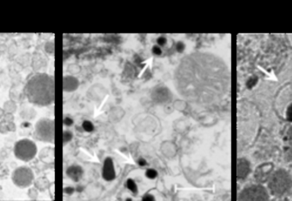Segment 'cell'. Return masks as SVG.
<instances>
[{
	"mask_svg": "<svg viewBox=\"0 0 292 201\" xmlns=\"http://www.w3.org/2000/svg\"><path fill=\"white\" fill-rule=\"evenodd\" d=\"M268 192L262 185H251L244 188L239 196V201H266Z\"/></svg>",
	"mask_w": 292,
	"mask_h": 201,
	"instance_id": "5b68a950",
	"label": "cell"
},
{
	"mask_svg": "<svg viewBox=\"0 0 292 201\" xmlns=\"http://www.w3.org/2000/svg\"><path fill=\"white\" fill-rule=\"evenodd\" d=\"M157 43L159 46H164L165 43H166V38L165 37H159V38L158 40H157Z\"/></svg>",
	"mask_w": 292,
	"mask_h": 201,
	"instance_id": "7402d4cb",
	"label": "cell"
},
{
	"mask_svg": "<svg viewBox=\"0 0 292 201\" xmlns=\"http://www.w3.org/2000/svg\"><path fill=\"white\" fill-rule=\"evenodd\" d=\"M286 118L289 122H292V103L290 104L286 111Z\"/></svg>",
	"mask_w": 292,
	"mask_h": 201,
	"instance_id": "e0dca14e",
	"label": "cell"
},
{
	"mask_svg": "<svg viewBox=\"0 0 292 201\" xmlns=\"http://www.w3.org/2000/svg\"><path fill=\"white\" fill-rule=\"evenodd\" d=\"M14 152L18 159L28 162L35 157L37 153V147L34 141L24 139L17 141L15 145Z\"/></svg>",
	"mask_w": 292,
	"mask_h": 201,
	"instance_id": "277c9868",
	"label": "cell"
},
{
	"mask_svg": "<svg viewBox=\"0 0 292 201\" xmlns=\"http://www.w3.org/2000/svg\"><path fill=\"white\" fill-rule=\"evenodd\" d=\"M250 172V164L246 158H239L238 161V178L245 179Z\"/></svg>",
	"mask_w": 292,
	"mask_h": 201,
	"instance_id": "9c48e42d",
	"label": "cell"
},
{
	"mask_svg": "<svg viewBox=\"0 0 292 201\" xmlns=\"http://www.w3.org/2000/svg\"><path fill=\"white\" fill-rule=\"evenodd\" d=\"M78 87V80L72 76H66L64 79V89L65 91H73Z\"/></svg>",
	"mask_w": 292,
	"mask_h": 201,
	"instance_id": "4fadbf2b",
	"label": "cell"
},
{
	"mask_svg": "<svg viewBox=\"0 0 292 201\" xmlns=\"http://www.w3.org/2000/svg\"><path fill=\"white\" fill-rule=\"evenodd\" d=\"M185 44L183 43V42H178L177 44V50L179 51V52H182V51H184L185 50Z\"/></svg>",
	"mask_w": 292,
	"mask_h": 201,
	"instance_id": "d6986e66",
	"label": "cell"
},
{
	"mask_svg": "<svg viewBox=\"0 0 292 201\" xmlns=\"http://www.w3.org/2000/svg\"><path fill=\"white\" fill-rule=\"evenodd\" d=\"M170 99H171V93L167 88L165 87H159L153 93V100L158 103H164L170 100Z\"/></svg>",
	"mask_w": 292,
	"mask_h": 201,
	"instance_id": "8fae6325",
	"label": "cell"
},
{
	"mask_svg": "<svg viewBox=\"0 0 292 201\" xmlns=\"http://www.w3.org/2000/svg\"><path fill=\"white\" fill-rule=\"evenodd\" d=\"M268 188L275 196H283L292 188V178L285 170H278L272 173L268 180Z\"/></svg>",
	"mask_w": 292,
	"mask_h": 201,
	"instance_id": "3957f363",
	"label": "cell"
},
{
	"mask_svg": "<svg viewBox=\"0 0 292 201\" xmlns=\"http://www.w3.org/2000/svg\"><path fill=\"white\" fill-rule=\"evenodd\" d=\"M273 168H274V166L271 163L260 165L255 171V176L256 181L261 182V183H264L265 181H268L269 179L272 175Z\"/></svg>",
	"mask_w": 292,
	"mask_h": 201,
	"instance_id": "ba28073f",
	"label": "cell"
},
{
	"mask_svg": "<svg viewBox=\"0 0 292 201\" xmlns=\"http://www.w3.org/2000/svg\"><path fill=\"white\" fill-rule=\"evenodd\" d=\"M142 201H155V198H154V196H152L151 195H146L144 197H143V199H142Z\"/></svg>",
	"mask_w": 292,
	"mask_h": 201,
	"instance_id": "603a6c76",
	"label": "cell"
},
{
	"mask_svg": "<svg viewBox=\"0 0 292 201\" xmlns=\"http://www.w3.org/2000/svg\"><path fill=\"white\" fill-rule=\"evenodd\" d=\"M82 127H83L84 130L89 132V133L94 130V124H92L89 121H85L82 124Z\"/></svg>",
	"mask_w": 292,
	"mask_h": 201,
	"instance_id": "9a60e30c",
	"label": "cell"
},
{
	"mask_svg": "<svg viewBox=\"0 0 292 201\" xmlns=\"http://www.w3.org/2000/svg\"><path fill=\"white\" fill-rule=\"evenodd\" d=\"M35 137L45 142H54V122L51 119H41L35 126Z\"/></svg>",
	"mask_w": 292,
	"mask_h": 201,
	"instance_id": "8992f818",
	"label": "cell"
},
{
	"mask_svg": "<svg viewBox=\"0 0 292 201\" xmlns=\"http://www.w3.org/2000/svg\"><path fill=\"white\" fill-rule=\"evenodd\" d=\"M27 100L32 104L47 106L54 101V78L52 75L39 73L31 76L24 88Z\"/></svg>",
	"mask_w": 292,
	"mask_h": 201,
	"instance_id": "7a4b0ae2",
	"label": "cell"
},
{
	"mask_svg": "<svg viewBox=\"0 0 292 201\" xmlns=\"http://www.w3.org/2000/svg\"><path fill=\"white\" fill-rule=\"evenodd\" d=\"M138 164L140 166H145L147 164V161L145 160L144 158H140L138 160Z\"/></svg>",
	"mask_w": 292,
	"mask_h": 201,
	"instance_id": "d4e9b609",
	"label": "cell"
},
{
	"mask_svg": "<svg viewBox=\"0 0 292 201\" xmlns=\"http://www.w3.org/2000/svg\"><path fill=\"white\" fill-rule=\"evenodd\" d=\"M65 192H66L67 194H69V195H71V194H72V193L74 192V189L72 188H68L65 189Z\"/></svg>",
	"mask_w": 292,
	"mask_h": 201,
	"instance_id": "484cf974",
	"label": "cell"
},
{
	"mask_svg": "<svg viewBox=\"0 0 292 201\" xmlns=\"http://www.w3.org/2000/svg\"><path fill=\"white\" fill-rule=\"evenodd\" d=\"M73 124V120L70 118H66L64 119V124L67 126H71V124Z\"/></svg>",
	"mask_w": 292,
	"mask_h": 201,
	"instance_id": "cb8c5ba5",
	"label": "cell"
},
{
	"mask_svg": "<svg viewBox=\"0 0 292 201\" xmlns=\"http://www.w3.org/2000/svg\"><path fill=\"white\" fill-rule=\"evenodd\" d=\"M287 138H288L290 143L292 145V126H291L287 131Z\"/></svg>",
	"mask_w": 292,
	"mask_h": 201,
	"instance_id": "44dd1931",
	"label": "cell"
},
{
	"mask_svg": "<svg viewBox=\"0 0 292 201\" xmlns=\"http://www.w3.org/2000/svg\"><path fill=\"white\" fill-rule=\"evenodd\" d=\"M157 176H158V172L155 170H153V169L148 170L146 172V176L149 178V179H155V178L157 177Z\"/></svg>",
	"mask_w": 292,
	"mask_h": 201,
	"instance_id": "2e32d148",
	"label": "cell"
},
{
	"mask_svg": "<svg viewBox=\"0 0 292 201\" xmlns=\"http://www.w3.org/2000/svg\"><path fill=\"white\" fill-rule=\"evenodd\" d=\"M126 187H127L128 189L131 190L133 194H137V185L134 182V180L129 179V180L126 181Z\"/></svg>",
	"mask_w": 292,
	"mask_h": 201,
	"instance_id": "5bb4252c",
	"label": "cell"
},
{
	"mask_svg": "<svg viewBox=\"0 0 292 201\" xmlns=\"http://www.w3.org/2000/svg\"><path fill=\"white\" fill-rule=\"evenodd\" d=\"M153 52H154L155 55L159 56V55H161L162 53L161 48L159 47H155L154 48H153Z\"/></svg>",
	"mask_w": 292,
	"mask_h": 201,
	"instance_id": "ffe728a7",
	"label": "cell"
},
{
	"mask_svg": "<svg viewBox=\"0 0 292 201\" xmlns=\"http://www.w3.org/2000/svg\"><path fill=\"white\" fill-rule=\"evenodd\" d=\"M34 179V173L32 170L25 166L17 168L12 174V181L14 184L19 188H24L29 187L33 183Z\"/></svg>",
	"mask_w": 292,
	"mask_h": 201,
	"instance_id": "52a82bcc",
	"label": "cell"
},
{
	"mask_svg": "<svg viewBox=\"0 0 292 201\" xmlns=\"http://www.w3.org/2000/svg\"><path fill=\"white\" fill-rule=\"evenodd\" d=\"M116 176L115 173L114 165L112 159L107 158L106 159L104 163V168H103V177L106 181H112Z\"/></svg>",
	"mask_w": 292,
	"mask_h": 201,
	"instance_id": "30bf717a",
	"label": "cell"
},
{
	"mask_svg": "<svg viewBox=\"0 0 292 201\" xmlns=\"http://www.w3.org/2000/svg\"><path fill=\"white\" fill-rule=\"evenodd\" d=\"M71 139H72V134H71V132H64V142H67V141H71Z\"/></svg>",
	"mask_w": 292,
	"mask_h": 201,
	"instance_id": "ac0fdd59",
	"label": "cell"
},
{
	"mask_svg": "<svg viewBox=\"0 0 292 201\" xmlns=\"http://www.w3.org/2000/svg\"><path fill=\"white\" fill-rule=\"evenodd\" d=\"M180 94L192 100H202L227 90L230 75L225 64L212 55L195 53L183 60L176 74Z\"/></svg>",
	"mask_w": 292,
	"mask_h": 201,
	"instance_id": "6da1fadb",
	"label": "cell"
},
{
	"mask_svg": "<svg viewBox=\"0 0 292 201\" xmlns=\"http://www.w3.org/2000/svg\"><path fill=\"white\" fill-rule=\"evenodd\" d=\"M67 175L69 177L71 178L75 181H78L82 176V170L80 166L73 165L67 170Z\"/></svg>",
	"mask_w": 292,
	"mask_h": 201,
	"instance_id": "7c38bea8",
	"label": "cell"
}]
</instances>
